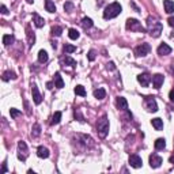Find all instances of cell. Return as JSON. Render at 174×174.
I'll return each mask as SVG.
<instances>
[{"label": "cell", "instance_id": "cell-4", "mask_svg": "<svg viewBox=\"0 0 174 174\" xmlns=\"http://www.w3.org/2000/svg\"><path fill=\"white\" fill-rule=\"evenodd\" d=\"M127 30H131V32H140V33H144L146 32V29L142 26V23L137 21V19H132L129 18L127 21Z\"/></svg>", "mask_w": 174, "mask_h": 174}, {"label": "cell", "instance_id": "cell-8", "mask_svg": "<svg viewBox=\"0 0 174 174\" xmlns=\"http://www.w3.org/2000/svg\"><path fill=\"white\" fill-rule=\"evenodd\" d=\"M32 94H33V101H34L36 105H39V103L42 102V97H41V94H39L38 87H37L36 83H33L32 84Z\"/></svg>", "mask_w": 174, "mask_h": 174}, {"label": "cell", "instance_id": "cell-7", "mask_svg": "<svg viewBox=\"0 0 174 174\" xmlns=\"http://www.w3.org/2000/svg\"><path fill=\"white\" fill-rule=\"evenodd\" d=\"M146 106L148 112H158V105H156V101L154 97H146Z\"/></svg>", "mask_w": 174, "mask_h": 174}, {"label": "cell", "instance_id": "cell-17", "mask_svg": "<svg viewBox=\"0 0 174 174\" xmlns=\"http://www.w3.org/2000/svg\"><path fill=\"white\" fill-rule=\"evenodd\" d=\"M26 33H27V41H29V45L33 46L34 42H36V36H34V33L30 30V26L26 27Z\"/></svg>", "mask_w": 174, "mask_h": 174}, {"label": "cell", "instance_id": "cell-29", "mask_svg": "<svg viewBox=\"0 0 174 174\" xmlns=\"http://www.w3.org/2000/svg\"><path fill=\"white\" fill-rule=\"evenodd\" d=\"M18 150H19V153H23L26 156H27V146H26V143L25 142H19L18 143Z\"/></svg>", "mask_w": 174, "mask_h": 174}, {"label": "cell", "instance_id": "cell-22", "mask_svg": "<svg viewBox=\"0 0 174 174\" xmlns=\"http://www.w3.org/2000/svg\"><path fill=\"white\" fill-rule=\"evenodd\" d=\"M94 97H95L97 100H103V98L106 97V91H105V89H97L95 91H94Z\"/></svg>", "mask_w": 174, "mask_h": 174}, {"label": "cell", "instance_id": "cell-32", "mask_svg": "<svg viewBox=\"0 0 174 174\" xmlns=\"http://www.w3.org/2000/svg\"><path fill=\"white\" fill-rule=\"evenodd\" d=\"M82 26L84 29H90V27H92V21L90 18H83L82 19Z\"/></svg>", "mask_w": 174, "mask_h": 174}, {"label": "cell", "instance_id": "cell-23", "mask_svg": "<svg viewBox=\"0 0 174 174\" xmlns=\"http://www.w3.org/2000/svg\"><path fill=\"white\" fill-rule=\"evenodd\" d=\"M154 146H155V150H163L166 147V140L165 139H156Z\"/></svg>", "mask_w": 174, "mask_h": 174}, {"label": "cell", "instance_id": "cell-45", "mask_svg": "<svg viewBox=\"0 0 174 174\" xmlns=\"http://www.w3.org/2000/svg\"><path fill=\"white\" fill-rule=\"evenodd\" d=\"M170 163H173V165H174V155H173V156H170Z\"/></svg>", "mask_w": 174, "mask_h": 174}, {"label": "cell", "instance_id": "cell-6", "mask_svg": "<svg viewBox=\"0 0 174 174\" xmlns=\"http://www.w3.org/2000/svg\"><path fill=\"white\" fill-rule=\"evenodd\" d=\"M151 80H153V76H151L150 74H147V72H144V74H140L137 76V82L140 83L143 87H148V84L151 83Z\"/></svg>", "mask_w": 174, "mask_h": 174}, {"label": "cell", "instance_id": "cell-33", "mask_svg": "<svg viewBox=\"0 0 174 174\" xmlns=\"http://www.w3.org/2000/svg\"><path fill=\"white\" fill-rule=\"evenodd\" d=\"M75 50H76V46L71 45V44H65L64 45V52L65 53H74Z\"/></svg>", "mask_w": 174, "mask_h": 174}, {"label": "cell", "instance_id": "cell-19", "mask_svg": "<svg viewBox=\"0 0 174 174\" xmlns=\"http://www.w3.org/2000/svg\"><path fill=\"white\" fill-rule=\"evenodd\" d=\"M153 127L156 129V131H160V129L163 128V121L160 120V118H153Z\"/></svg>", "mask_w": 174, "mask_h": 174}, {"label": "cell", "instance_id": "cell-35", "mask_svg": "<svg viewBox=\"0 0 174 174\" xmlns=\"http://www.w3.org/2000/svg\"><path fill=\"white\" fill-rule=\"evenodd\" d=\"M10 114H11V117L12 118H15V117H18L19 114H21V110H18V109H10Z\"/></svg>", "mask_w": 174, "mask_h": 174}, {"label": "cell", "instance_id": "cell-10", "mask_svg": "<svg viewBox=\"0 0 174 174\" xmlns=\"http://www.w3.org/2000/svg\"><path fill=\"white\" fill-rule=\"evenodd\" d=\"M160 165H162V158L159 155H156V154L150 155V166L153 169H158Z\"/></svg>", "mask_w": 174, "mask_h": 174}, {"label": "cell", "instance_id": "cell-31", "mask_svg": "<svg viewBox=\"0 0 174 174\" xmlns=\"http://www.w3.org/2000/svg\"><path fill=\"white\" fill-rule=\"evenodd\" d=\"M39 135H41V127H39L38 124H36V125H34V127H33L32 136H33V137H38Z\"/></svg>", "mask_w": 174, "mask_h": 174}, {"label": "cell", "instance_id": "cell-26", "mask_svg": "<svg viewBox=\"0 0 174 174\" xmlns=\"http://www.w3.org/2000/svg\"><path fill=\"white\" fill-rule=\"evenodd\" d=\"M60 120H61V113H60V112H56V113L52 116V121H50V124H52V125H57L59 122H60Z\"/></svg>", "mask_w": 174, "mask_h": 174}, {"label": "cell", "instance_id": "cell-42", "mask_svg": "<svg viewBox=\"0 0 174 174\" xmlns=\"http://www.w3.org/2000/svg\"><path fill=\"white\" fill-rule=\"evenodd\" d=\"M169 98H170L171 102H174V89L170 91V94H169Z\"/></svg>", "mask_w": 174, "mask_h": 174}, {"label": "cell", "instance_id": "cell-44", "mask_svg": "<svg viewBox=\"0 0 174 174\" xmlns=\"http://www.w3.org/2000/svg\"><path fill=\"white\" fill-rule=\"evenodd\" d=\"M7 171V166H6V163H3V169H1V173H6Z\"/></svg>", "mask_w": 174, "mask_h": 174}, {"label": "cell", "instance_id": "cell-34", "mask_svg": "<svg viewBox=\"0 0 174 174\" xmlns=\"http://www.w3.org/2000/svg\"><path fill=\"white\" fill-rule=\"evenodd\" d=\"M61 33H63V29H61L60 26H53V27H52V34H53V36L60 37Z\"/></svg>", "mask_w": 174, "mask_h": 174}, {"label": "cell", "instance_id": "cell-9", "mask_svg": "<svg viewBox=\"0 0 174 174\" xmlns=\"http://www.w3.org/2000/svg\"><path fill=\"white\" fill-rule=\"evenodd\" d=\"M129 165H131L132 167H135V169H139V167H142L143 160H142V158H140L139 155L133 154V155L129 156Z\"/></svg>", "mask_w": 174, "mask_h": 174}, {"label": "cell", "instance_id": "cell-27", "mask_svg": "<svg viewBox=\"0 0 174 174\" xmlns=\"http://www.w3.org/2000/svg\"><path fill=\"white\" fill-rule=\"evenodd\" d=\"M14 42V36H11V34H4L3 36V44L6 46H8L10 44Z\"/></svg>", "mask_w": 174, "mask_h": 174}, {"label": "cell", "instance_id": "cell-11", "mask_svg": "<svg viewBox=\"0 0 174 174\" xmlns=\"http://www.w3.org/2000/svg\"><path fill=\"white\" fill-rule=\"evenodd\" d=\"M163 80H165V76L162 74H156L153 76V84L156 90L160 89V86L163 84Z\"/></svg>", "mask_w": 174, "mask_h": 174}, {"label": "cell", "instance_id": "cell-16", "mask_svg": "<svg viewBox=\"0 0 174 174\" xmlns=\"http://www.w3.org/2000/svg\"><path fill=\"white\" fill-rule=\"evenodd\" d=\"M163 7H165V11H166L167 14H173L174 12V1H171V0H165Z\"/></svg>", "mask_w": 174, "mask_h": 174}, {"label": "cell", "instance_id": "cell-1", "mask_svg": "<svg viewBox=\"0 0 174 174\" xmlns=\"http://www.w3.org/2000/svg\"><path fill=\"white\" fill-rule=\"evenodd\" d=\"M121 6H120V3H112V4H109L106 8H105V11H103V18L105 19H113V18H116V16H118V15L121 14Z\"/></svg>", "mask_w": 174, "mask_h": 174}, {"label": "cell", "instance_id": "cell-43", "mask_svg": "<svg viewBox=\"0 0 174 174\" xmlns=\"http://www.w3.org/2000/svg\"><path fill=\"white\" fill-rule=\"evenodd\" d=\"M46 87H48L49 90H52V89H53V83H52V82H48V83H46Z\"/></svg>", "mask_w": 174, "mask_h": 174}, {"label": "cell", "instance_id": "cell-46", "mask_svg": "<svg viewBox=\"0 0 174 174\" xmlns=\"http://www.w3.org/2000/svg\"><path fill=\"white\" fill-rule=\"evenodd\" d=\"M26 1H27V3H29V4H32V3H33V1H34V0H26Z\"/></svg>", "mask_w": 174, "mask_h": 174}, {"label": "cell", "instance_id": "cell-20", "mask_svg": "<svg viewBox=\"0 0 174 174\" xmlns=\"http://www.w3.org/2000/svg\"><path fill=\"white\" fill-rule=\"evenodd\" d=\"M61 61H63L65 65H69V67H76V61H75L72 57H69V56L63 57V59H61Z\"/></svg>", "mask_w": 174, "mask_h": 174}, {"label": "cell", "instance_id": "cell-12", "mask_svg": "<svg viewBox=\"0 0 174 174\" xmlns=\"http://www.w3.org/2000/svg\"><path fill=\"white\" fill-rule=\"evenodd\" d=\"M171 53V48L167 44H160L158 46V54L160 56H166V54H170Z\"/></svg>", "mask_w": 174, "mask_h": 174}, {"label": "cell", "instance_id": "cell-3", "mask_svg": "<svg viewBox=\"0 0 174 174\" xmlns=\"http://www.w3.org/2000/svg\"><path fill=\"white\" fill-rule=\"evenodd\" d=\"M97 131H98V135L101 137H106L107 132H109V120H107L106 116H102V118L98 120V122H97Z\"/></svg>", "mask_w": 174, "mask_h": 174}, {"label": "cell", "instance_id": "cell-39", "mask_svg": "<svg viewBox=\"0 0 174 174\" xmlns=\"http://www.w3.org/2000/svg\"><path fill=\"white\" fill-rule=\"evenodd\" d=\"M106 68H107V69H116V67H114V63H112V61H110V63H107Z\"/></svg>", "mask_w": 174, "mask_h": 174}, {"label": "cell", "instance_id": "cell-40", "mask_svg": "<svg viewBox=\"0 0 174 174\" xmlns=\"http://www.w3.org/2000/svg\"><path fill=\"white\" fill-rule=\"evenodd\" d=\"M167 22H169V25H170L171 27H174V16H170V18L167 19Z\"/></svg>", "mask_w": 174, "mask_h": 174}, {"label": "cell", "instance_id": "cell-28", "mask_svg": "<svg viewBox=\"0 0 174 174\" xmlns=\"http://www.w3.org/2000/svg\"><path fill=\"white\" fill-rule=\"evenodd\" d=\"M79 36H80V34H79V32L76 29H69V30H68V37L71 39H78Z\"/></svg>", "mask_w": 174, "mask_h": 174}, {"label": "cell", "instance_id": "cell-15", "mask_svg": "<svg viewBox=\"0 0 174 174\" xmlns=\"http://www.w3.org/2000/svg\"><path fill=\"white\" fill-rule=\"evenodd\" d=\"M54 87H57V89H63L64 87V82H63V78H61L60 72L54 74Z\"/></svg>", "mask_w": 174, "mask_h": 174}, {"label": "cell", "instance_id": "cell-37", "mask_svg": "<svg viewBox=\"0 0 174 174\" xmlns=\"http://www.w3.org/2000/svg\"><path fill=\"white\" fill-rule=\"evenodd\" d=\"M95 50H90V52H89V54H87V57H89V60L90 61H94V60H95Z\"/></svg>", "mask_w": 174, "mask_h": 174}, {"label": "cell", "instance_id": "cell-21", "mask_svg": "<svg viewBox=\"0 0 174 174\" xmlns=\"http://www.w3.org/2000/svg\"><path fill=\"white\" fill-rule=\"evenodd\" d=\"M45 10L48 12H54L56 11V6L52 0H45Z\"/></svg>", "mask_w": 174, "mask_h": 174}, {"label": "cell", "instance_id": "cell-38", "mask_svg": "<svg viewBox=\"0 0 174 174\" xmlns=\"http://www.w3.org/2000/svg\"><path fill=\"white\" fill-rule=\"evenodd\" d=\"M78 117L79 118V121H84V118L82 117V114H80V112L79 110H75V118Z\"/></svg>", "mask_w": 174, "mask_h": 174}, {"label": "cell", "instance_id": "cell-13", "mask_svg": "<svg viewBox=\"0 0 174 174\" xmlns=\"http://www.w3.org/2000/svg\"><path fill=\"white\" fill-rule=\"evenodd\" d=\"M116 106L121 110H127L128 109V102L125 100L124 97H118L117 100H116Z\"/></svg>", "mask_w": 174, "mask_h": 174}, {"label": "cell", "instance_id": "cell-5", "mask_svg": "<svg viewBox=\"0 0 174 174\" xmlns=\"http://www.w3.org/2000/svg\"><path fill=\"white\" fill-rule=\"evenodd\" d=\"M150 50H151V46L148 44H142L135 49V54L137 57H144L150 53Z\"/></svg>", "mask_w": 174, "mask_h": 174}, {"label": "cell", "instance_id": "cell-47", "mask_svg": "<svg viewBox=\"0 0 174 174\" xmlns=\"http://www.w3.org/2000/svg\"><path fill=\"white\" fill-rule=\"evenodd\" d=\"M171 38H173V39H174V32H173V33H171Z\"/></svg>", "mask_w": 174, "mask_h": 174}, {"label": "cell", "instance_id": "cell-36", "mask_svg": "<svg viewBox=\"0 0 174 174\" xmlns=\"http://www.w3.org/2000/svg\"><path fill=\"white\" fill-rule=\"evenodd\" d=\"M72 8H74V4H72L71 1H67V3L64 4V10L67 11V12H71Z\"/></svg>", "mask_w": 174, "mask_h": 174}, {"label": "cell", "instance_id": "cell-25", "mask_svg": "<svg viewBox=\"0 0 174 174\" xmlns=\"http://www.w3.org/2000/svg\"><path fill=\"white\" fill-rule=\"evenodd\" d=\"M38 61L42 63V64L48 61V53H46V50H39L38 52Z\"/></svg>", "mask_w": 174, "mask_h": 174}, {"label": "cell", "instance_id": "cell-30", "mask_svg": "<svg viewBox=\"0 0 174 174\" xmlns=\"http://www.w3.org/2000/svg\"><path fill=\"white\" fill-rule=\"evenodd\" d=\"M75 94L76 95H80V97H86V90H84V87L83 86H76L75 87Z\"/></svg>", "mask_w": 174, "mask_h": 174}, {"label": "cell", "instance_id": "cell-41", "mask_svg": "<svg viewBox=\"0 0 174 174\" xmlns=\"http://www.w3.org/2000/svg\"><path fill=\"white\" fill-rule=\"evenodd\" d=\"M1 14H3V15H7L8 14V10H7L6 6H1Z\"/></svg>", "mask_w": 174, "mask_h": 174}, {"label": "cell", "instance_id": "cell-24", "mask_svg": "<svg viewBox=\"0 0 174 174\" xmlns=\"http://www.w3.org/2000/svg\"><path fill=\"white\" fill-rule=\"evenodd\" d=\"M10 79H16V75H15L12 71H6L3 74V80L4 82H8Z\"/></svg>", "mask_w": 174, "mask_h": 174}, {"label": "cell", "instance_id": "cell-14", "mask_svg": "<svg viewBox=\"0 0 174 174\" xmlns=\"http://www.w3.org/2000/svg\"><path fill=\"white\" fill-rule=\"evenodd\" d=\"M33 22H34V25L37 26V27H44V25H45V19L41 18L38 14H33Z\"/></svg>", "mask_w": 174, "mask_h": 174}, {"label": "cell", "instance_id": "cell-18", "mask_svg": "<svg viewBox=\"0 0 174 174\" xmlns=\"http://www.w3.org/2000/svg\"><path fill=\"white\" fill-rule=\"evenodd\" d=\"M37 155H38L39 158H48V156H49V150L44 146H39L38 150H37Z\"/></svg>", "mask_w": 174, "mask_h": 174}, {"label": "cell", "instance_id": "cell-2", "mask_svg": "<svg viewBox=\"0 0 174 174\" xmlns=\"http://www.w3.org/2000/svg\"><path fill=\"white\" fill-rule=\"evenodd\" d=\"M147 26H148L150 36L154 37V38H158L160 36V33H162V29H163L160 22H153L151 18H148V21H147Z\"/></svg>", "mask_w": 174, "mask_h": 174}]
</instances>
